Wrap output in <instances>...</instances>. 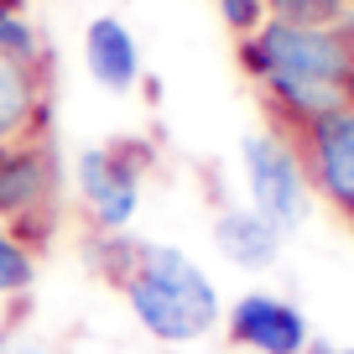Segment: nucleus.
Instances as JSON below:
<instances>
[{"mask_svg":"<svg viewBox=\"0 0 354 354\" xmlns=\"http://www.w3.org/2000/svg\"><path fill=\"white\" fill-rule=\"evenodd\" d=\"M234 53L245 78L261 88V104L277 131L354 110V21L292 26L271 16L255 37L234 42Z\"/></svg>","mask_w":354,"mask_h":354,"instance_id":"obj_1","label":"nucleus"},{"mask_svg":"<svg viewBox=\"0 0 354 354\" xmlns=\"http://www.w3.org/2000/svg\"><path fill=\"white\" fill-rule=\"evenodd\" d=\"M88 266L131 302L136 323L162 344H198L224 323L214 281L177 245L136 240L125 230L120 234H94L88 240Z\"/></svg>","mask_w":354,"mask_h":354,"instance_id":"obj_2","label":"nucleus"},{"mask_svg":"<svg viewBox=\"0 0 354 354\" xmlns=\"http://www.w3.org/2000/svg\"><path fill=\"white\" fill-rule=\"evenodd\" d=\"M0 224L26 245L47 250L57 230V156L53 141H11L0 146Z\"/></svg>","mask_w":354,"mask_h":354,"instance_id":"obj_3","label":"nucleus"},{"mask_svg":"<svg viewBox=\"0 0 354 354\" xmlns=\"http://www.w3.org/2000/svg\"><path fill=\"white\" fill-rule=\"evenodd\" d=\"M245 156V188H250V209L266 214L281 234H292L313 209V183L297 162V146H292L287 131L266 125V131H250L240 141Z\"/></svg>","mask_w":354,"mask_h":354,"instance_id":"obj_4","label":"nucleus"},{"mask_svg":"<svg viewBox=\"0 0 354 354\" xmlns=\"http://www.w3.org/2000/svg\"><path fill=\"white\" fill-rule=\"evenodd\" d=\"M141 146L110 141V146H88L78 156V193H84V214L94 224V234H120L131 230L136 209H141Z\"/></svg>","mask_w":354,"mask_h":354,"instance_id":"obj_5","label":"nucleus"},{"mask_svg":"<svg viewBox=\"0 0 354 354\" xmlns=\"http://www.w3.org/2000/svg\"><path fill=\"white\" fill-rule=\"evenodd\" d=\"M297 146V162L308 172L313 193L339 209V219L354 230V110H339L328 120H313L287 131Z\"/></svg>","mask_w":354,"mask_h":354,"instance_id":"obj_6","label":"nucleus"},{"mask_svg":"<svg viewBox=\"0 0 354 354\" xmlns=\"http://www.w3.org/2000/svg\"><path fill=\"white\" fill-rule=\"evenodd\" d=\"M224 339L255 354H308L313 349L308 318L287 297H271V292H245L224 313Z\"/></svg>","mask_w":354,"mask_h":354,"instance_id":"obj_7","label":"nucleus"},{"mask_svg":"<svg viewBox=\"0 0 354 354\" xmlns=\"http://www.w3.org/2000/svg\"><path fill=\"white\" fill-rule=\"evenodd\" d=\"M47 68L53 63L0 53V146L47 136Z\"/></svg>","mask_w":354,"mask_h":354,"instance_id":"obj_8","label":"nucleus"},{"mask_svg":"<svg viewBox=\"0 0 354 354\" xmlns=\"http://www.w3.org/2000/svg\"><path fill=\"white\" fill-rule=\"evenodd\" d=\"M84 63L94 73V84L110 88V94H136L146 78L141 68V47H136L131 26L120 16H94L84 26Z\"/></svg>","mask_w":354,"mask_h":354,"instance_id":"obj_9","label":"nucleus"},{"mask_svg":"<svg viewBox=\"0 0 354 354\" xmlns=\"http://www.w3.org/2000/svg\"><path fill=\"white\" fill-rule=\"evenodd\" d=\"M214 245L240 271H271L281 255V230L255 209H224L214 219Z\"/></svg>","mask_w":354,"mask_h":354,"instance_id":"obj_10","label":"nucleus"},{"mask_svg":"<svg viewBox=\"0 0 354 354\" xmlns=\"http://www.w3.org/2000/svg\"><path fill=\"white\" fill-rule=\"evenodd\" d=\"M277 21L292 26H349L354 21V0H266Z\"/></svg>","mask_w":354,"mask_h":354,"instance_id":"obj_11","label":"nucleus"},{"mask_svg":"<svg viewBox=\"0 0 354 354\" xmlns=\"http://www.w3.org/2000/svg\"><path fill=\"white\" fill-rule=\"evenodd\" d=\"M37 281V250H26L6 224H0V297H26Z\"/></svg>","mask_w":354,"mask_h":354,"instance_id":"obj_12","label":"nucleus"},{"mask_svg":"<svg viewBox=\"0 0 354 354\" xmlns=\"http://www.w3.org/2000/svg\"><path fill=\"white\" fill-rule=\"evenodd\" d=\"M214 11H219L224 32H230L234 42L255 37L266 21H271V6H266V0H214Z\"/></svg>","mask_w":354,"mask_h":354,"instance_id":"obj_13","label":"nucleus"},{"mask_svg":"<svg viewBox=\"0 0 354 354\" xmlns=\"http://www.w3.org/2000/svg\"><path fill=\"white\" fill-rule=\"evenodd\" d=\"M32 11V0H0V26L11 21V16H26Z\"/></svg>","mask_w":354,"mask_h":354,"instance_id":"obj_14","label":"nucleus"},{"mask_svg":"<svg viewBox=\"0 0 354 354\" xmlns=\"http://www.w3.org/2000/svg\"><path fill=\"white\" fill-rule=\"evenodd\" d=\"M339 354H354V349H339Z\"/></svg>","mask_w":354,"mask_h":354,"instance_id":"obj_15","label":"nucleus"}]
</instances>
